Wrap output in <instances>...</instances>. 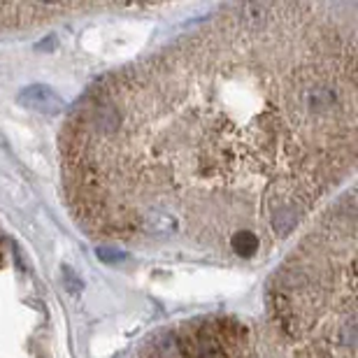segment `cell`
I'll return each instance as SVG.
<instances>
[{
    "label": "cell",
    "instance_id": "1",
    "mask_svg": "<svg viewBox=\"0 0 358 358\" xmlns=\"http://www.w3.org/2000/svg\"><path fill=\"white\" fill-rule=\"evenodd\" d=\"M19 105L42 114H59L66 107L63 98L52 87H47V84H31V87H26L19 93Z\"/></svg>",
    "mask_w": 358,
    "mask_h": 358
},
{
    "label": "cell",
    "instance_id": "2",
    "mask_svg": "<svg viewBox=\"0 0 358 358\" xmlns=\"http://www.w3.org/2000/svg\"><path fill=\"white\" fill-rule=\"evenodd\" d=\"M228 245H231L233 254L238 259H254L261 249V238L254 231H249V228H240V231H235L228 238Z\"/></svg>",
    "mask_w": 358,
    "mask_h": 358
},
{
    "label": "cell",
    "instance_id": "3",
    "mask_svg": "<svg viewBox=\"0 0 358 358\" xmlns=\"http://www.w3.org/2000/svg\"><path fill=\"white\" fill-rule=\"evenodd\" d=\"M96 256L105 263H117V261L128 259V254L121 252V249H117V247H96Z\"/></svg>",
    "mask_w": 358,
    "mask_h": 358
},
{
    "label": "cell",
    "instance_id": "4",
    "mask_svg": "<svg viewBox=\"0 0 358 358\" xmlns=\"http://www.w3.org/2000/svg\"><path fill=\"white\" fill-rule=\"evenodd\" d=\"M61 275H63V284H66V289L70 293H80L82 291V279H80V275H77L73 268L63 266L61 268Z\"/></svg>",
    "mask_w": 358,
    "mask_h": 358
}]
</instances>
